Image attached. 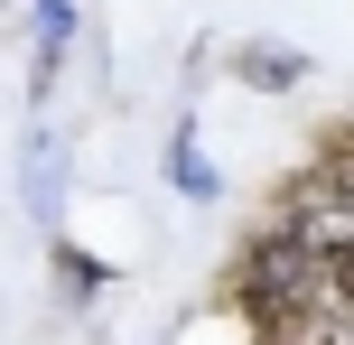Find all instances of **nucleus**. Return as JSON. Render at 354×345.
<instances>
[{
  "instance_id": "nucleus-6",
  "label": "nucleus",
  "mask_w": 354,
  "mask_h": 345,
  "mask_svg": "<svg viewBox=\"0 0 354 345\" xmlns=\"http://www.w3.org/2000/svg\"><path fill=\"white\" fill-rule=\"evenodd\" d=\"M56 280H66L75 299H93V290H112V271H103V261H93V252H75V243H56Z\"/></svg>"
},
{
  "instance_id": "nucleus-2",
  "label": "nucleus",
  "mask_w": 354,
  "mask_h": 345,
  "mask_svg": "<svg viewBox=\"0 0 354 345\" xmlns=\"http://www.w3.org/2000/svg\"><path fill=\"white\" fill-rule=\"evenodd\" d=\"M56 196H66V140L56 131H28L19 140V205L37 224H56Z\"/></svg>"
},
{
  "instance_id": "nucleus-5",
  "label": "nucleus",
  "mask_w": 354,
  "mask_h": 345,
  "mask_svg": "<svg viewBox=\"0 0 354 345\" xmlns=\"http://www.w3.org/2000/svg\"><path fill=\"white\" fill-rule=\"evenodd\" d=\"M317 271H326V308L354 317V234H317Z\"/></svg>"
},
{
  "instance_id": "nucleus-1",
  "label": "nucleus",
  "mask_w": 354,
  "mask_h": 345,
  "mask_svg": "<svg viewBox=\"0 0 354 345\" xmlns=\"http://www.w3.org/2000/svg\"><path fill=\"white\" fill-rule=\"evenodd\" d=\"M233 308L252 317L270 345H289L308 317L326 308V271H317V224H270L243 261H233Z\"/></svg>"
},
{
  "instance_id": "nucleus-3",
  "label": "nucleus",
  "mask_w": 354,
  "mask_h": 345,
  "mask_svg": "<svg viewBox=\"0 0 354 345\" xmlns=\"http://www.w3.org/2000/svg\"><path fill=\"white\" fill-rule=\"evenodd\" d=\"M233 75H243L252 93H299L308 84V56L280 47V37H243V47H233Z\"/></svg>"
},
{
  "instance_id": "nucleus-4",
  "label": "nucleus",
  "mask_w": 354,
  "mask_h": 345,
  "mask_svg": "<svg viewBox=\"0 0 354 345\" xmlns=\"http://www.w3.org/2000/svg\"><path fill=\"white\" fill-rule=\"evenodd\" d=\"M159 168H168V187H177V196H196V205H214V196H224V178H214V159H205V149H196V131H187V122L168 131Z\"/></svg>"
}]
</instances>
